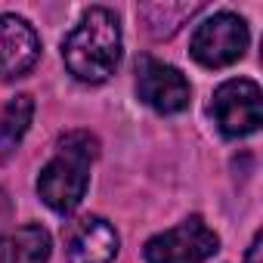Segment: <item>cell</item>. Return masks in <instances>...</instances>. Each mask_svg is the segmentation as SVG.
I'll list each match as a JSON object with an SVG mask.
<instances>
[{"label": "cell", "instance_id": "6da1fadb", "mask_svg": "<svg viewBox=\"0 0 263 263\" xmlns=\"http://www.w3.org/2000/svg\"><path fill=\"white\" fill-rule=\"evenodd\" d=\"M121 22L105 7H90L62 41L65 68L84 84H102L121 62Z\"/></svg>", "mask_w": 263, "mask_h": 263}, {"label": "cell", "instance_id": "7a4b0ae2", "mask_svg": "<svg viewBox=\"0 0 263 263\" xmlns=\"http://www.w3.org/2000/svg\"><path fill=\"white\" fill-rule=\"evenodd\" d=\"M96 158V140L87 130H71L56 146V155L37 177L41 201L56 214H71L90 186V164Z\"/></svg>", "mask_w": 263, "mask_h": 263}, {"label": "cell", "instance_id": "3957f363", "mask_svg": "<svg viewBox=\"0 0 263 263\" xmlns=\"http://www.w3.org/2000/svg\"><path fill=\"white\" fill-rule=\"evenodd\" d=\"M248 41H251V34H248L245 19L223 10V13H214L204 22H198V28L192 31L189 53L204 68H226L245 56Z\"/></svg>", "mask_w": 263, "mask_h": 263}, {"label": "cell", "instance_id": "277c9868", "mask_svg": "<svg viewBox=\"0 0 263 263\" xmlns=\"http://www.w3.org/2000/svg\"><path fill=\"white\" fill-rule=\"evenodd\" d=\"M217 251H220L217 232L201 217H189L180 226L149 238L143 257L146 263H208Z\"/></svg>", "mask_w": 263, "mask_h": 263}, {"label": "cell", "instance_id": "5b68a950", "mask_svg": "<svg viewBox=\"0 0 263 263\" xmlns=\"http://www.w3.org/2000/svg\"><path fill=\"white\" fill-rule=\"evenodd\" d=\"M211 115L217 127L226 137H251L254 130L263 124V96L260 87L248 78H232L223 81L214 90Z\"/></svg>", "mask_w": 263, "mask_h": 263}, {"label": "cell", "instance_id": "8992f818", "mask_svg": "<svg viewBox=\"0 0 263 263\" xmlns=\"http://www.w3.org/2000/svg\"><path fill=\"white\" fill-rule=\"evenodd\" d=\"M137 93L140 99L155 108L158 115H177L189 105V81L167 62L155 56H140L137 59Z\"/></svg>", "mask_w": 263, "mask_h": 263}, {"label": "cell", "instance_id": "52a82bcc", "mask_svg": "<svg viewBox=\"0 0 263 263\" xmlns=\"http://www.w3.org/2000/svg\"><path fill=\"white\" fill-rule=\"evenodd\" d=\"M41 59V37L37 31L13 13L0 16V81L25 78Z\"/></svg>", "mask_w": 263, "mask_h": 263}, {"label": "cell", "instance_id": "ba28073f", "mask_svg": "<svg viewBox=\"0 0 263 263\" xmlns=\"http://www.w3.org/2000/svg\"><path fill=\"white\" fill-rule=\"evenodd\" d=\"M118 232L102 217H81L65 229V260L68 263H111L118 257Z\"/></svg>", "mask_w": 263, "mask_h": 263}, {"label": "cell", "instance_id": "9c48e42d", "mask_svg": "<svg viewBox=\"0 0 263 263\" xmlns=\"http://www.w3.org/2000/svg\"><path fill=\"white\" fill-rule=\"evenodd\" d=\"M50 232L37 223H28L0 241V263H50Z\"/></svg>", "mask_w": 263, "mask_h": 263}, {"label": "cell", "instance_id": "30bf717a", "mask_svg": "<svg viewBox=\"0 0 263 263\" xmlns=\"http://www.w3.org/2000/svg\"><path fill=\"white\" fill-rule=\"evenodd\" d=\"M31 118H34V99L28 93H19L4 105V111H0V161H7L19 149L31 127Z\"/></svg>", "mask_w": 263, "mask_h": 263}, {"label": "cell", "instance_id": "8fae6325", "mask_svg": "<svg viewBox=\"0 0 263 263\" xmlns=\"http://www.w3.org/2000/svg\"><path fill=\"white\" fill-rule=\"evenodd\" d=\"M195 13H201L198 4H146V7H140V19L152 37L177 34L186 25V19H192Z\"/></svg>", "mask_w": 263, "mask_h": 263}, {"label": "cell", "instance_id": "7c38bea8", "mask_svg": "<svg viewBox=\"0 0 263 263\" xmlns=\"http://www.w3.org/2000/svg\"><path fill=\"white\" fill-rule=\"evenodd\" d=\"M260 254H263V235L257 232L251 248H248V254H245V263H260Z\"/></svg>", "mask_w": 263, "mask_h": 263}, {"label": "cell", "instance_id": "4fadbf2b", "mask_svg": "<svg viewBox=\"0 0 263 263\" xmlns=\"http://www.w3.org/2000/svg\"><path fill=\"white\" fill-rule=\"evenodd\" d=\"M7 217H10V204H7V198H4V192H0V229L7 226Z\"/></svg>", "mask_w": 263, "mask_h": 263}]
</instances>
